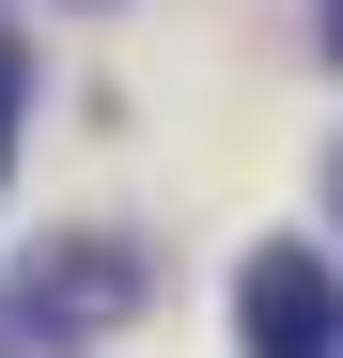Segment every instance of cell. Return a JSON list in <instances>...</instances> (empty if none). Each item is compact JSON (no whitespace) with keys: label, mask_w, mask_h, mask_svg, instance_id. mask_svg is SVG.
I'll list each match as a JSON object with an SVG mask.
<instances>
[{"label":"cell","mask_w":343,"mask_h":358,"mask_svg":"<svg viewBox=\"0 0 343 358\" xmlns=\"http://www.w3.org/2000/svg\"><path fill=\"white\" fill-rule=\"evenodd\" d=\"M16 109H31V47L0 31V156H16Z\"/></svg>","instance_id":"3"},{"label":"cell","mask_w":343,"mask_h":358,"mask_svg":"<svg viewBox=\"0 0 343 358\" xmlns=\"http://www.w3.org/2000/svg\"><path fill=\"white\" fill-rule=\"evenodd\" d=\"M328 47H343V0H328Z\"/></svg>","instance_id":"4"},{"label":"cell","mask_w":343,"mask_h":358,"mask_svg":"<svg viewBox=\"0 0 343 358\" xmlns=\"http://www.w3.org/2000/svg\"><path fill=\"white\" fill-rule=\"evenodd\" d=\"M328 203H343V171H328Z\"/></svg>","instance_id":"5"},{"label":"cell","mask_w":343,"mask_h":358,"mask_svg":"<svg viewBox=\"0 0 343 358\" xmlns=\"http://www.w3.org/2000/svg\"><path fill=\"white\" fill-rule=\"evenodd\" d=\"M16 312H31V327H63V343H94V327H125V312H141V265L109 250V234H78V250H47V265L16 280Z\"/></svg>","instance_id":"2"},{"label":"cell","mask_w":343,"mask_h":358,"mask_svg":"<svg viewBox=\"0 0 343 358\" xmlns=\"http://www.w3.org/2000/svg\"><path fill=\"white\" fill-rule=\"evenodd\" d=\"M234 312H250V358H343V280H328V250H250V280H234Z\"/></svg>","instance_id":"1"}]
</instances>
